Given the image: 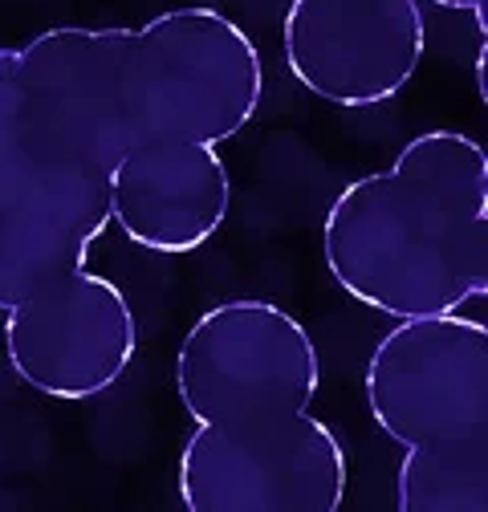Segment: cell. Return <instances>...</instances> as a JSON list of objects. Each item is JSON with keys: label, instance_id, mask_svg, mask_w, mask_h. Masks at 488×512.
<instances>
[{"label": "cell", "instance_id": "1", "mask_svg": "<svg viewBox=\"0 0 488 512\" xmlns=\"http://www.w3.org/2000/svg\"><path fill=\"white\" fill-rule=\"evenodd\" d=\"M334 285L383 317L456 313L488 293V151L415 135L391 167L346 183L322 220Z\"/></svg>", "mask_w": 488, "mask_h": 512}, {"label": "cell", "instance_id": "2", "mask_svg": "<svg viewBox=\"0 0 488 512\" xmlns=\"http://www.w3.org/2000/svg\"><path fill=\"white\" fill-rule=\"evenodd\" d=\"M375 427L403 447L399 512L488 508V326L456 313L399 317L366 358Z\"/></svg>", "mask_w": 488, "mask_h": 512}, {"label": "cell", "instance_id": "3", "mask_svg": "<svg viewBox=\"0 0 488 512\" xmlns=\"http://www.w3.org/2000/svg\"><path fill=\"white\" fill-rule=\"evenodd\" d=\"M131 33L57 25L13 49L25 171L106 175L139 143L131 106Z\"/></svg>", "mask_w": 488, "mask_h": 512}, {"label": "cell", "instance_id": "4", "mask_svg": "<svg viewBox=\"0 0 488 512\" xmlns=\"http://www.w3.org/2000/svg\"><path fill=\"white\" fill-rule=\"evenodd\" d=\"M139 139L220 147L253 122L265 94L257 41L212 5H179L131 33Z\"/></svg>", "mask_w": 488, "mask_h": 512}, {"label": "cell", "instance_id": "5", "mask_svg": "<svg viewBox=\"0 0 488 512\" xmlns=\"http://www.w3.org/2000/svg\"><path fill=\"white\" fill-rule=\"evenodd\" d=\"M318 387L322 354L310 330L261 297L204 309L175 354V395L208 427L310 411Z\"/></svg>", "mask_w": 488, "mask_h": 512}, {"label": "cell", "instance_id": "6", "mask_svg": "<svg viewBox=\"0 0 488 512\" xmlns=\"http://www.w3.org/2000/svg\"><path fill=\"white\" fill-rule=\"evenodd\" d=\"M350 464L338 435L310 411L208 427L179 452L188 512H338Z\"/></svg>", "mask_w": 488, "mask_h": 512}, {"label": "cell", "instance_id": "7", "mask_svg": "<svg viewBox=\"0 0 488 512\" xmlns=\"http://www.w3.org/2000/svg\"><path fill=\"white\" fill-rule=\"evenodd\" d=\"M139 350L135 309L110 277L70 269L5 309V358L29 391L90 403L127 374Z\"/></svg>", "mask_w": 488, "mask_h": 512}, {"label": "cell", "instance_id": "8", "mask_svg": "<svg viewBox=\"0 0 488 512\" xmlns=\"http://www.w3.org/2000/svg\"><path fill=\"white\" fill-rule=\"evenodd\" d=\"M427 49L419 0H289L281 53L293 82L338 110L403 94Z\"/></svg>", "mask_w": 488, "mask_h": 512}, {"label": "cell", "instance_id": "9", "mask_svg": "<svg viewBox=\"0 0 488 512\" xmlns=\"http://www.w3.org/2000/svg\"><path fill=\"white\" fill-rule=\"evenodd\" d=\"M232 208V175L216 147L139 139L110 171V224L131 244L183 256L204 248Z\"/></svg>", "mask_w": 488, "mask_h": 512}, {"label": "cell", "instance_id": "10", "mask_svg": "<svg viewBox=\"0 0 488 512\" xmlns=\"http://www.w3.org/2000/svg\"><path fill=\"white\" fill-rule=\"evenodd\" d=\"M106 228V175L29 167L0 179V313L45 281L82 269Z\"/></svg>", "mask_w": 488, "mask_h": 512}, {"label": "cell", "instance_id": "11", "mask_svg": "<svg viewBox=\"0 0 488 512\" xmlns=\"http://www.w3.org/2000/svg\"><path fill=\"white\" fill-rule=\"evenodd\" d=\"M25 171V139L13 82V49H0V179Z\"/></svg>", "mask_w": 488, "mask_h": 512}, {"label": "cell", "instance_id": "12", "mask_svg": "<svg viewBox=\"0 0 488 512\" xmlns=\"http://www.w3.org/2000/svg\"><path fill=\"white\" fill-rule=\"evenodd\" d=\"M476 86H480V102H488V41L480 37V53H476Z\"/></svg>", "mask_w": 488, "mask_h": 512}, {"label": "cell", "instance_id": "13", "mask_svg": "<svg viewBox=\"0 0 488 512\" xmlns=\"http://www.w3.org/2000/svg\"><path fill=\"white\" fill-rule=\"evenodd\" d=\"M440 9H452V13H472V9H484L488 0H432Z\"/></svg>", "mask_w": 488, "mask_h": 512}]
</instances>
